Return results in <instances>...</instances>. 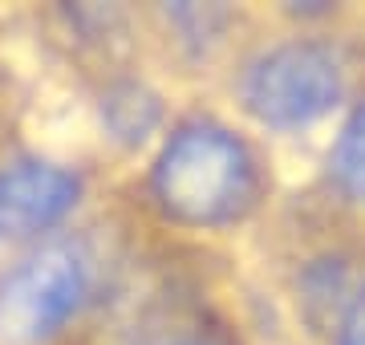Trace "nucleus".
Masks as SVG:
<instances>
[{"label": "nucleus", "instance_id": "1", "mask_svg": "<svg viewBox=\"0 0 365 345\" xmlns=\"http://www.w3.org/2000/svg\"><path fill=\"white\" fill-rule=\"evenodd\" d=\"M155 195L182 224H227L256 200V163L232 130L187 122L155 163Z\"/></svg>", "mask_w": 365, "mask_h": 345}, {"label": "nucleus", "instance_id": "2", "mask_svg": "<svg viewBox=\"0 0 365 345\" xmlns=\"http://www.w3.org/2000/svg\"><path fill=\"white\" fill-rule=\"evenodd\" d=\"M345 73L329 45L288 41L252 61L244 73V106L264 126H309L341 102Z\"/></svg>", "mask_w": 365, "mask_h": 345}, {"label": "nucleus", "instance_id": "3", "mask_svg": "<svg viewBox=\"0 0 365 345\" xmlns=\"http://www.w3.org/2000/svg\"><path fill=\"white\" fill-rule=\"evenodd\" d=\"M86 264L69 248H45L29 256L0 284V329L21 341H41L78 313L86 297Z\"/></svg>", "mask_w": 365, "mask_h": 345}, {"label": "nucleus", "instance_id": "4", "mask_svg": "<svg viewBox=\"0 0 365 345\" xmlns=\"http://www.w3.org/2000/svg\"><path fill=\"white\" fill-rule=\"evenodd\" d=\"M78 175L45 159L0 167V236H37L78 203Z\"/></svg>", "mask_w": 365, "mask_h": 345}, {"label": "nucleus", "instance_id": "5", "mask_svg": "<svg viewBox=\"0 0 365 345\" xmlns=\"http://www.w3.org/2000/svg\"><path fill=\"white\" fill-rule=\"evenodd\" d=\"M333 171L353 200L365 203V102L353 110V118L341 130L337 150H333Z\"/></svg>", "mask_w": 365, "mask_h": 345}, {"label": "nucleus", "instance_id": "6", "mask_svg": "<svg viewBox=\"0 0 365 345\" xmlns=\"http://www.w3.org/2000/svg\"><path fill=\"white\" fill-rule=\"evenodd\" d=\"M118 114H126V122L118 126L122 138H143V130H150V122H155V102H146L138 90H122L110 98V118Z\"/></svg>", "mask_w": 365, "mask_h": 345}, {"label": "nucleus", "instance_id": "7", "mask_svg": "<svg viewBox=\"0 0 365 345\" xmlns=\"http://www.w3.org/2000/svg\"><path fill=\"white\" fill-rule=\"evenodd\" d=\"M337 345H365V289L357 292V301L349 305V313L341 321Z\"/></svg>", "mask_w": 365, "mask_h": 345}]
</instances>
